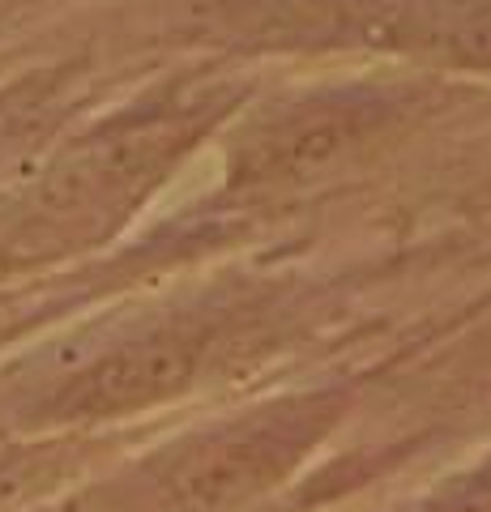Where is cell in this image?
<instances>
[{"instance_id": "cell-1", "label": "cell", "mask_w": 491, "mask_h": 512, "mask_svg": "<svg viewBox=\"0 0 491 512\" xmlns=\"http://www.w3.org/2000/svg\"><path fill=\"white\" fill-rule=\"evenodd\" d=\"M287 457H291V444L274 436V431L214 440L180 466L176 500L188 508H218L227 500H240L252 487L269 483V474L287 466Z\"/></svg>"}, {"instance_id": "cell-2", "label": "cell", "mask_w": 491, "mask_h": 512, "mask_svg": "<svg viewBox=\"0 0 491 512\" xmlns=\"http://www.w3.org/2000/svg\"><path fill=\"white\" fill-rule=\"evenodd\" d=\"M197 350L184 342H154L137 346L129 355L103 363L94 376H86L73 393V410L82 414H107V410H129L154 397L176 393L193 376Z\"/></svg>"}, {"instance_id": "cell-3", "label": "cell", "mask_w": 491, "mask_h": 512, "mask_svg": "<svg viewBox=\"0 0 491 512\" xmlns=\"http://www.w3.org/2000/svg\"><path fill=\"white\" fill-rule=\"evenodd\" d=\"M462 512H483V508H462Z\"/></svg>"}]
</instances>
